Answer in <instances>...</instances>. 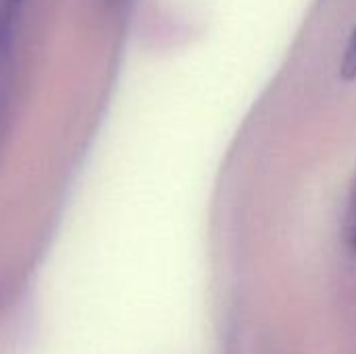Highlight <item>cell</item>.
<instances>
[{"label":"cell","mask_w":356,"mask_h":354,"mask_svg":"<svg viewBox=\"0 0 356 354\" xmlns=\"http://www.w3.org/2000/svg\"><path fill=\"white\" fill-rule=\"evenodd\" d=\"M23 0H0V119L6 104V86H8V65L10 52L21 21Z\"/></svg>","instance_id":"obj_1"},{"label":"cell","mask_w":356,"mask_h":354,"mask_svg":"<svg viewBox=\"0 0 356 354\" xmlns=\"http://www.w3.org/2000/svg\"><path fill=\"white\" fill-rule=\"evenodd\" d=\"M340 73L346 81H355L356 79V25L355 29L350 31L348 44L344 48V56L340 63Z\"/></svg>","instance_id":"obj_2"},{"label":"cell","mask_w":356,"mask_h":354,"mask_svg":"<svg viewBox=\"0 0 356 354\" xmlns=\"http://www.w3.org/2000/svg\"><path fill=\"white\" fill-rule=\"evenodd\" d=\"M350 242H353V246L356 248V219L353 221V230H350Z\"/></svg>","instance_id":"obj_3"},{"label":"cell","mask_w":356,"mask_h":354,"mask_svg":"<svg viewBox=\"0 0 356 354\" xmlns=\"http://www.w3.org/2000/svg\"><path fill=\"white\" fill-rule=\"evenodd\" d=\"M111 2H121V0H111Z\"/></svg>","instance_id":"obj_4"}]
</instances>
